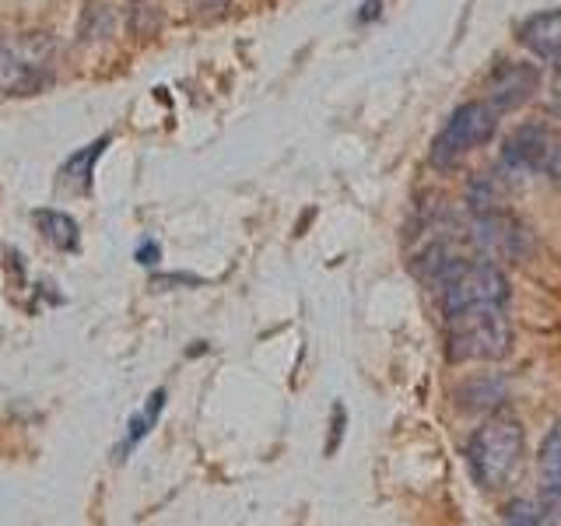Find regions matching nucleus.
<instances>
[{"instance_id":"13","label":"nucleus","mask_w":561,"mask_h":526,"mask_svg":"<svg viewBox=\"0 0 561 526\" xmlns=\"http://www.w3.org/2000/svg\"><path fill=\"white\" fill-rule=\"evenodd\" d=\"M502 519L505 523H548V513H543V505H540V499L534 502V499H516V502H508L505 508H502Z\"/></svg>"},{"instance_id":"2","label":"nucleus","mask_w":561,"mask_h":526,"mask_svg":"<svg viewBox=\"0 0 561 526\" xmlns=\"http://www.w3.org/2000/svg\"><path fill=\"white\" fill-rule=\"evenodd\" d=\"M526 456V432L513 414H495L473 432L467 446V464L473 481L484 491H499L516 481Z\"/></svg>"},{"instance_id":"15","label":"nucleus","mask_w":561,"mask_h":526,"mask_svg":"<svg viewBox=\"0 0 561 526\" xmlns=\"http://www.w3.org/2000/svg\"><path fill=\"white\" fill-rule=\"evenodd\" d=\"M140 263H148V267H151V263H158V256H162V250H158V245L154 242H145V245H140Z\"/></svg>"},{"instance_id":"14","label":"nucleus","mask_w":561,"mask_h":526,"mask_svg":"<svg viewBox=\"0 0 561 526\" xmlns=\"http://www.w3.org/2000/svg\"><path fill=\"white\" fill-rule=\"evenodd\" d=\"M543 172H551V180L561 186V148H554V151H551V158H548V169H543Z\"/></svg>"},{"instance_id":"6","label":"nucleus","mask_w":561,"mask_h":526,"mask_svg":"<svg viewBox=\"0 0 561 526\" xmlns=\"http://www.w3.org/2000/svg\"><path fill=\"white\" fill-rule=\"evenodd\" d=\"M537 88H540V75L534 64L505 60L491 70V78H488V102L495 105L499 113H513L537 95Z\"/></svg>"},{"instance_id":"7","label":"nucleus","mask_w":561,"mask_h":526,"mask_svg":"<svg viewBox=\"0 0 561 526\" xmlns=\"http://www.w3.org/2000/svg\"><path fill=\"white\" fill-rule=\"evenodd\" d=\"M519 43L534 53L540 64L554 67L561 75V11L530 14L519 25Z\"/></svg>"},{"instance_id":"1","label":"nucleus","mask_w":561,"mask_h":526,"mask_svg":"<svg viewBox=\"0 0 561 526\" xmlns=\"http://www.w3.org/2000/svg\"><path fill=\"white\" fill-rule=\"evenodd\" d=\"M443 291L449 362H499L513 351L508 277L491 260H460Z\"/></svg>"},{"instance_id":"11","label":"nucleus","mask_w":561,"mask_h":526,"mask_svg":"<svg viewBox=\"0 0 561 526\" xmlns=\"http://www.w3.org/2000/svg\"><path fill=\"white\" fill-rule=\"evenodd\" d=\"M162 408H165V390H154L151 397H148V411L145 414H137L130 425H127V438H123V446H119V456L127 453V449H134L140 438H145L148 432H151V425L158 421V414H162Z\"/></svg>"},{"instance_id":"10","label":"nucleus","mask_w":561,"mask_h":526,"mask_svg":"<svg viewBox=\"0 0 561 526\" xmlns=\"http://www.w3.org/2000/svg\"><path fill=\"white\" fill-rule=\"evenodd\" d=\"M35 221H39L43 239L49 245H57V250H64V253L78 250V221L75 218L60 215V210H39V215H35Z\"/></svg>"},{"instance_id":"9","label":"nucleus","mask_w":561,"mask_h":526,"mask_svg":"<svg viewBox=\"0 0 561 526\" xmlns=\"http://www.w3.org/2000/svg\"><path fill=\"white\" fill-rule=\"evenodd\" d=\"M110 148V137H99L92 140L88 148H81L78 155H70L67 158V165L60 169V183L70 186V190H78V193H88L92 190V175H95V162H99V155Z\"/></svg>"},{"instance_id":"3","label":"nucleus","mask_w":561,"mask_h":526,"mask_svg":"<svg viewBox=\"0 0 561 526\" xmlns=\"http://www.w3.org/2000/svg\"><path fill=\"white\" fill-rule=\"evenodd\" d=\"M57 49L39 32L0 35V95H32L53 78Z\"/></svg>"},{"instance_id":"4","label":"nucleus","mask_w":561,"mask_h":526,"mask_svg":"<svg viewBox=\"0 0 561 526\" xmlns=\"http://www.w3.org/2000/svg\"><path fill=\"white\" fill-rule=\"evenodd\" d=\"M499 130V110L491 102H463L460 110H453L446 127L432 140V165L435 169H456L470 151L488 145Z\"/></svg>"},{"instance_id":"5","label":"nucleus","mask_w":561,"mask_h":526,"mask_svg":"<svg viewBox=\"0 0 561 526\" xmlns=\"http://www.w3.org/2000/svg\"><path fill=\"white\" fill-rule=\"evenodd\" d=\"M554 145H551V134L540 127V123H523L513 134L505 137L502 145V169L513 172V175H534L548 169V158H551Z\"/></svg>"},{"instance_id":"12","label":"nucleus","mask_w":561,"mask_h":526,"mask_svg":"<svg viewBox=\"0 0 561 526\" xmlns=\"http://www.w3.org/2000/svg\"><path fill=\"white\" fill-rule=\"evenodd\" d=\"M113 32V11L110 4H99V0H92L81 18V35H84V43H92V39H105V35Z\"/></svg>"},{"instance_id":"8","label":"nucleus","mask_w":561,"mask_h":526,"mask_svg":"<svg viewBox=\"0 0 561 526\" xmlns=\"http://www.w3.org/2000/svg\"><path fill=\"white\" fill-rule=\"evenodd\" d=\"M540 505L548 513V523H561V421L540 446Z\"/></svg>"},{"instance_id":"16","label":"nucleus","mask_w":561,"mask_h":526,"mask_svg":"<svg viewBox=\"0 0 561 526\" xmlns=\"http://www.w3.org/2000/svg\"><path fill=\"white\" fill-rule=\"evenodd\" d=\"M201 4H204V8H210V11H221V8L228 4V0H201Z\"/></svg>"}]
</instances>
